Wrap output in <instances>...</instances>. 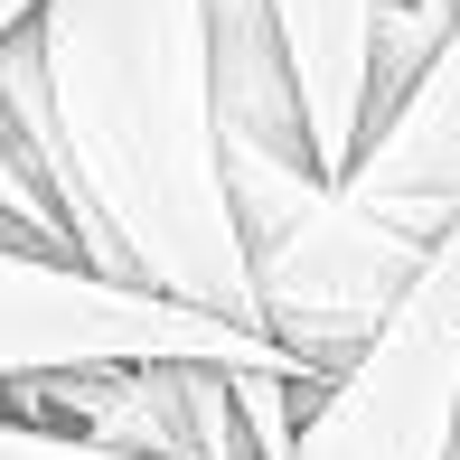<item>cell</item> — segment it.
<instances>
[{
	"label": "cell",
	"instance_id": "1",
	"mask_svg": "<svg viewBox=\"0 0 460 460\" xmlns=\"http://www.w3.org/2000/svg\"><path fill=\"white\" fill-rule=\"evenodd\" d=\"M0 122L66 170L103 273L263 320L217 113V0H38L0 29Z\"/></svg>",
	"mask_w": 460,
	"mask_h": 460
},
{
	"label": "cell",
	"instance_id": "2",
	"mask_svg": "<svg viewBox=\"0 0 460 460\" xmlns=\"http://www.w3.org/2000/svg\"><path fill=\"white\" fill-rule=\"evenodd\" d=\"M226 179H235L263 329L301 348L310 376H339L376 329H385V310L404 301V282L423 273L432 244H413L404 226H385L376 207H358L339 188V170L310 160V151L226 141Z\"/></svg>",
	"mask_w": 460,
	"mask_h": 460
},
{
	"label": "cell",
	"instance_id": "3",
	"mask_svg": "<svg viewBox=\"0 0 460 460\" xmlns=\"http://www.w3.org/2000/svg\"><path fill=\"white\" fill-rule=\"evenodd\" d=\"M0 367L10 376H57V367H301L291 339L263 320L198 301V291L66 263L38 244H0ZM329 385V376H320Z\"/></svg>",
	"mask_w": 460,
	"mask_h": 460
},
{
	"label": "cell",
	"instance_id": "4",
	"mask_svg": "<svg viewBox=\"0 0 460 460\" xmlns=\"http://www.w3.org/2000/svg\"><path fill=\"white\" fill-rule=\"evenodd\" d=\"M460 451V226L423 254L385 329L320 385L291 460H451Z\"/></svg>",
	"mask_w": 460,
	"mask_h": 460
},
{
	"label": "cell",
	"instance_id": "5",
	"mask_svg": "<svg viewBox=\"0 0 460 460\" xmlns=\"http://www.w3.org/2000/svg\"><path fill=\"white\" fill-rule=\"evenodd\" d=\"M339 188L358 207H376L385 226H404L413 244H442L460 226V19L423 57V75L367 122V141L339 170Z\"/></svg>",
	"mask_w": 460,
	"mask_h": 460
},
{
	"label": "cell",
	"instance_id": "6",
	"mask_svg": "<svg viewBox=\"0 0 460 460\" xmlns=\"http://www.w3.org/2000/svg\"><path fill=\"white\" fill-rule=\"evenodd\" d=\"M291 57H301V94H310V141L329 170H348L376 113V29L385 0H273Z\"/></svg>",
	"mask_w": 460,
	"mask_h": 460
},
{
	"label": "cell",
	"instance_id": "7",
	"mask_svg": "<svg viewBox=\"0 0 460 460\" xmlns=\"http://www.w3.org/2000/svg\"><path fill=\"white\" fill-rule=\"evenodd\" d=\"M0 460H151V451L94 442V432H57V423H10L0 432Z\"/></svg>",
	"mask_w": 460,
	"mask_h": 460
},
{
	"label": "cell",
	"instance_id": "8",
	"mask_svg": "<svg viewBox=\"0 0 460 460\" xmlns=\"http://www.w3.org/2000/svg\"><path fill=\"white\" fill-rule=\"evenodd\" d=\"M38 10V0H0V29H19V19H29Z\"/></svg>",
	"mask_w": 460,
	"mask_h": 460
},
{
	"label": "cell",
	"instance_id": "9",
	"mask_svg": "<svg viewBox=\"0 0 460 460\" xmlns=\"http://www.w3.org/2000/svg\"><path fill=\"white\" fill-rule=\"evenodd\" d=\"M423 10H460V0H423Z\"/></svg>",
	"mask_w": 460,
	"mask_h": 460
},
{
	"label": "cell",
	"instance_id": "10",
	"mask_svg": "<svg viewBox=\"0 0 460 460\" xmlns=\"http://www.w3.org/2000/svg\"><path fill=\"white\" fill-rule=\"evenodd\" d=\"M451 460H460V451H451Z\"/></svg>",
	"mask_w": 460,
	"mask_h": 460
}]
</instances>
